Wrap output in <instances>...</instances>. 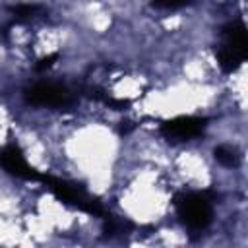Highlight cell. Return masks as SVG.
Here are the masks:
<instances>
[{
	"label": "cell",
	"mask_w": 248,
	"mask_h": 248,
	"mask_svg": "<svg viewBox=\"0 0 248 248\" xmlns=\"http://www.w3.org/2000/svg\"><path fill=\"white\" fill-rule=\"evenodd\" d=\"M39 182H43L48 188V192L64 205H70L74 209H79V211L89 213V215L99 217V219L108 215L105 205L99 200H95L93 196H89L85 192V188L76 184V182H70V180H64V178H56V176H50V174H43V172H41V180Z\"/></svg>",
	"instance_id": "1"
},
{
	"label": "cell",
	"mask_w": 248,
	"mask_h": 248,
	"mask_svg": "<svg viewBox=\"0 0 248 248\" xmlns=\"http://www.w3.org/2000/svg\"><path fill=\"white\" fill-rule=\"evenodd\" d=\"M215 54L221 70L227 74L236 72L244 64L248 56V37H246V27L240 19L229 21L221 29V43L215 48Z\"/></svg>",
	"instance_id": "2"
},
{
	"label": "cell",
	"mask_w": 248,
	"mask_h": 248,
	"mask_svg": "<svg viewBox=\"0 0 248 248\" xmlns=\"http://www.w3.org/2000/svg\"><path fill=\"white\" fill-rule=\"evenodd\" d=\"M174 205H176V215L180 223L192 231H203L213 219L211 200L205 194H200V192L180 194L176 196Z\"/></svg>",
	"instance_id": "3"
},
{
	"label": "cell",
	"mask_w": 248,
	"mask_h": 248,
	"mask_svg": "<svg viewBox=\"0 0 248 248\" xmlns=\"http://www.w3.org/2000/svg\"><path fill=\"white\" fill-rule=\"evenodd\" d=\"M23 99L31 107H48V108H70L76 105V95L58 83H35L23 91Z\"/></svg>",
	"instance_id": "4"
},
{
	"label": "cell",
	"mask_w": 248,
	"mask_h": 248,
	"mask_svg": "<svg viewBox=\"0 0 248 248\" xmlns=\"http://www.w3.org/2000/svg\"><path fill=\"white\" fill-rule=\"evenodd\" d=\"M205 126H207V120L200 116H176L161 124V134L169 141H188L202 136Z\"/></svg>",
	"instance_id": "5"
},
{
	"label": "cell",
	"mask_w": 248,
	"mask_h": 248,
	"mask_svg": "<svg viewBox=\"0 0 248 248\" xmlns=\"http://www.w3.org/2000/svg\"><path fill=\"white\" fill-rule=\"evenodd\" d=\"M0 167L16 176V178H21V180H29V182H39L41 180V172L37 169H33L25 157H23V151L17 147V145H6L2 151H0Z\"/></svg>",
	"instance_id": "6"
},
{
	"label": "cell",
	"mask_w": 248,
	"mask_h": 248,
	"mask_svg": "<svg viewBox=\"0 0 248 248\" xmlns=\"http://www.w3.org/2000/svg\"><path fill=\"white\" fill-rule=\"evenodd\" d=\"M213 157H215V161H217L219 165H223V167H227V169H234V167L240 165V155H238V151H236L234 147H231V145H217V147L213 149Z\"/></svg>",
	"instance_id": "7"
},
{
	"label": "cell",
	"mask_w": 248,
	"mask_h": 248,
	"mask_svg": "<svg viewBox=\"0 0 248 248\" xmlns=\"http://www.w3.org/2000/svg\"><path fill=\"white\" fill-rule=\"evenodd\" d=\"M130 229H132V223L126 221V219H122V217H116V215H110V213L107 217H103V231L108 236L128 232Z\"/></svg>",
	"instance_id": "8"
},
{
	"label": "cell",
	"mask_w": 248,
	"mask_h": 248,
	"mask_svg": "<svg viewBox=\"0 0 248 248\" xmlns=\"http://www.w3.org/2000/svg\"><path fill=\"white\" fill-rule=\"evenodd\" d=\"M37 12H39V6H31V4H19V6L12 8V14H14V21L16 23L29 21Z\"/></svg>",
	"instance_id": "9"
},
{
	"label": "cell",
	"mask_w": 248,
	"mask_h": 248,
	"mask_svg": "<svg viewBox=\"0 0 248 248\" xmlns=\"http://www.w3.org/2000/svg\"><path fill=\"white\" fill-rule=\"evenodd\" d=\"M192 0H153L151 4L155 8H163V10H176V8H182L186 4H190Z\"/></svg>",
	"instance_id": "10"
},
{
	"label": "cell",
	"mask_w": 248,
	"mask_h": 248,
	"mask_svg": "<svg viewBox=\"0 0 248 248\" xmlns=\"http://www.w3.org/2000/svg\"><path fill=\"white\" fill-rule=\"evenodd\" d=\"M58 58V54L56 52H52V54H48V56H45V58H41L37 64H35V68L37 70H45V68H50L52 64H54V60Z\"/></svg>",
	"instance_id": "11"
}]
</instances>
